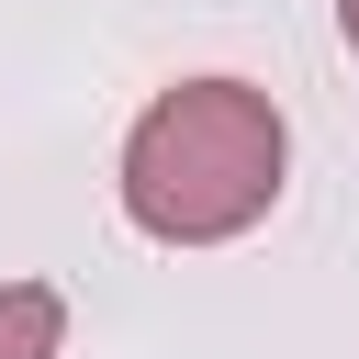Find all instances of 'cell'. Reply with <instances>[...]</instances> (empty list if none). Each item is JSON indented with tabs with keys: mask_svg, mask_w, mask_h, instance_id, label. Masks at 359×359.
Listing matches in <instances>:
<instances>
[{
	"mask_svg": "<svg viewBox=\"0 0 359 359\" xmlns=\"http://www.w3.org/2000/svg\"><path fill=\"white\" fill-rule=\"evenodd\" d=\"M280 157H292V135H280L269 90H247V79H180L123 135V213L157 247L247 236L280 202Z\"/></svg>",
	"mask_w": 359,
	"mask_h": 359,
	"instance_id": "1",
	"label": "cell"
},
{
	"mask_svg": "<svg viewBox=\"0 0 359 359\" xmlns=\"http://www.w3.org/2000/svg\"><path fill=\"white\" fill-rule=\"evenodd\" d=\"M67 337V303L45 280H0V359H56Z\"/></svg>",
	"mask_w": 359,
	"mask_h": 359,
	"instance_id": "2",
	"label": "cell"
},
{
	"mask_svg": "<svg viewBox=\"0 0 359 359\" xmlns=\"http://www.w3.org/2000/svg\"><path fill=\"white\" fill-rule=\"evenodd\" d=\"M337 22H348V45H359V0H337Z\"/></svg>",
	"mask_w": 359,
	"mask_h": 359,
	"instance_id": "3",
	"label": "cell"
}]
</instances>
